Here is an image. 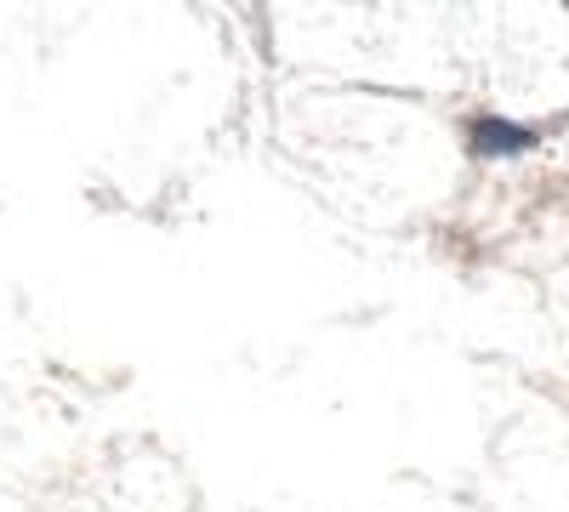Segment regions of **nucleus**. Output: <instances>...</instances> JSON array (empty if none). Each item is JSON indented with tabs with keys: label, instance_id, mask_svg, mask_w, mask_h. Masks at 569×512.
I'll list each match as a JSON object with an SVG mask.
<instances>
[{
	"label": "nucleus",
	"instance_id": "1",
	"mask_svg": "<svg viewBox=\"0 0 569 512\" xmlns=\"http://www.w3.org/2000/svg\"><path fill=\"white\" fill-rule=\"evenodd\" d=\"M467 149L485 154V160H496V154H525V149H536V131H530V126H512V120H496V114H479V120L467 126Z\"/></svg>",
	"mask_w": 569,
	"mask_h": 512
}]
</instances>
